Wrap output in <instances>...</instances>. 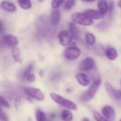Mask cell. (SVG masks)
<instances>
[{
	"instance_id": "obj_18",
	"label": "cell",
	"mask_w": 121,
	"mask_h": 121,
	"mask_svg": "<svg viewBox=\"0 0 121 121\" xmlns=\"http://www.w3.org/2000/svg\"><path fill=\"white\" fill-rule=\"evenodd\" d=\"M98 9L99 13L103 16H104L108 12V5L106 1H99L98 2Z\"/></svg>"
},
{
	"instance_id": "obj_13",
	"label": "cell",
	"mask_w": 121,
	"mask_h": 121,
	"mask_svg": "<svg viewBox=\"0 0 121 121\" xmlns=\"http://www.w3.org/2000/svg\"><path fill=\"white\" fill-rule=\"evenodd\" d=\"M75 78L77 79V81L78 82V83L83 86H86L87 85L89 84L90 83V79L88 77V76L85 74L83 73H79L75 76Z\"/></svg>"
},
{
	"instance_id": "obj_27",
	"label": "cell",
	"mask_w": 121,
	"mask_h": 121,
	"mask_svg": "<svg viewBox=\"0 0 121 121\" xmlns=\"http://www.w3.org/2000/svg\"><path fill=\"white\" fill-rule=\"evenodd\" d=\"M33 64H30V65L26 67V70L24 71V72H23V79H24L28 74L32 73V71H33Z\"/></svg>"
},
{
	"instance_id": "obj_3",
	"label": "cell",
	"mask_w": 121,
	"mask_h": 121,
	"mask_svg": "<svg viewBox=\"0 0 121 121\" xmlns=\"http://www.w3.org/2000/svg\"><path fill=\"white\" fill-rule=\"evenodd\" d=\"M101 79H97V80H94L92 83V84L90 86V87L89 88V89L82 96L81 100L83 101H89L90 100H91L94 95L96 94L99 85L101 84Z\"/></svg>"
},
{
	"instance_id": "obj_17",
	"label": "cell",
	"mask_w": 121,
	"mask_h": 121,
	"mask_svg": "<svg viewBox=\"0 0 121 121\" xmlns=\"http://www.w3.org/2000/svg\"><path fill=\"white\" fill-rule=\"evenodd\" d=\"M105 54L106 55V57L111 60H115L117 57H118V52L116 51V50L113 48H111L108 47L106 51H105Z\"/></svg>"
},
{
	"instance_id": "obj_12",
	"label": "cell",
	"mask_w": 121,
	"mask_h": 121,
	"mask_svg": "<svg viewBox=\"0 0 121 121\" xmlns=\"http://www.w3.org/2000/svg\"><path fill=\"white\" fill-rule=\"evenodd\" d=\"M61 18V13L58 9H53L50 13V23L52 26H57L59 24Z\"/></svg>"
},
{
	"instance_id": "obj_22",
	"label": "cell",
	"mask_w": 121,
	"mask_h": 121,
	"mask_svg": "<svg viewBox=\"0 0 121 121\" xmlns=\"http://www.w3.org/2000/svg\"><path fill=\"white\" fill-rule=\"evenodd\" d=\"M85 40L86 43L89 45H92L95 43L96 41V38L94 35V34H92L91 33H87L85 35Z\"/></svg>"
},
{
	"instance_id": "obj_23",
	"label": "cell",
	"mask_w": 121,
	"mask_h": 121,
	"mask_svg": "<svg viewBox=\"0 0 121 121\" xmlns=\"http://www.w3.org/2000/svg\"><path fill=\"white\" fill-rule=\"evenodd\" d=\"M110 22L108 21H104V22H101L99 24L96 25V27L99 30H101V31H104V30H106L109 26H110Z\"/></svg>"
},
{
	"instance_id": "obj_36",
	"label": "cell",
	"mask_w": 121,
	"mask_h": 121,
	"mask_svg": "<svg viewBox=\"0 0 121 121\" xmlns=\"http://www.w3.org/2000/svg\"><path fill=\"white\" fill-rule=\"evenodd\" d=\"M120 121H121V120H120Z\"/></svg>"
},
{
	"instance_id": "obj_31",
	"label": "cell",
	"mask_w": 121,
	"mask_h": 121,
	"mask_svg": "<svg viewBox=\"0 0 121 121\" xmlns=\"http://www.w3.org/2000/svg\"><path fill=\"white\" fill-rule=\"evenodd\" d=\"M0 121H9L7 116L5 114V113L2 111L0 112Z\"/></svg>"
},
{
	"instance_id": "obj_19",
	"label": "cell",
	"mask_w": 121,
	"mask_h": 121,
	"mask_svg": "<svg viewBox=\"0 0 121 121\" xmlns=\"http://www.w3.org/2000/svg\"><path fill=\"white\" fill-rule=\"evenodd\" d=\"M61 118L63 121H73V114L69 110H64L61 113Z\"/></svg>"
},
{
	"instance_id": "obj_7",
	"label": "cell",
	"mask_w": 121,
	"mask_h": 121,
	"mask_svg": "<svg viewBox=\"0 0 121 121\" xmlns=\"http://www.w3.org/2000/svg\"><path fill=\"white\" fill-rule=\"evenodd\" d=\"M2 40L4 44H6L9 47H11L12 48L14 47H17L18 44V40L16 36L12 34L5 35L2 38Z\"/></svg>"
},
{
	"instance_id": "obj_32",
	"label": "cell",
	"mask_w": 121,
	"mask_h": 121,
	"mask_svg": "<svg viewBox=\"0 0 121 121\" xmlns=\"http://www.w3.org/2000/svg\"><path fill=\"white\" fill-rule=\"evenodd\" d=\"M113 7H114V2L113 1H110L109 2V5H108V12H109V14H110V16H111L112 13H113Z\"/></svg>"
},
{
	"instance_id": "obj_35",
	"label": "cell",
	"mask_w": 121,
	"mask_h": 121,
	"mask_svg": "<svg viewBox=\"0 0 121 121\" xmlns=\"http://www.w3.org/2000/svg\"><path fill=\"white\" fill-rule=\"evenodd\" d=\"M118 6L120 8H121V1H119L118 2Z\"/></svg>"
},
{
	"instance_id": "obj_33",
	"label": "cell",
	"mask_w": 121,
	"mask_h": 121,
	"mask_svg": "<svg viewBox=\"0 0 121 121\" xmlns=\"http://www.w3.org/2000/svg\"><path fill=\"white\" fill-rule=\"evenodd\" d=\"M5 30V25L2 21L0 20V32H4Z\"/></svg>"
},
{
	"instance_id": "obj_11",
	"label": "cell",
	"mask_w": 121,
	"mask_h": 121,
	"mask_svg": "<svg viewBox=\"0 0 121 121\" xmlns=\"http://www.w3.org/2000/svg\"><path fill=\"white\" fill-rule=\"evenodd\" d=\"M102 113L106 118V120L109 121H113L115 119V111L113 108L110 106H106L102 108Z\"/></svg>"
},
{
	"instance_id": "obj_15",
	"label": "cell",
	"mask_w": 121,
	"mask_h": 121,
	"mask_svg": "<svg viewBox=\"0 0 121 121\" xmlns=\"http://www.w3.org/2000/svg\"><path fill=\"white\" fill-rule=\"evenodd\" d=\"M84 13L92 20L93 19H101L104 17V16L101 14L99 11H96L94 9H88L84 12Z\"/></svg>"
},
{
	"instance_id": "obj_21",
	"label": "cell",
	"mask_w": 121,
	"mask_h": 121,
	"mask_svg": "<svg viewBox=\"0 0 121 121\" xmlns=\"http://www.w3.org/2000/svg\"><path fill=\"white\" fill-rule=\"evenodd\" d=\"M36 121H47V116L45 113L41 110H38L35 113Z\"/></svg>"
},
{
	"instance_id": "obj_28",
	"label": "cell",
	"mask_w": 121,
	"mask_h": 121,
	"mask_svg": "<svg viewBox=\"0 0 121 121\" xmlns=\"http://www.w3.org/2000/svg\"><path fill=\"white\" fill-rule=\"evenodd\" d=\"M95 50H96V52L98 54V55H103L104 53H105V48L103 45H98L96 48H95Z\"/></svg>"
},
{
	"instance_id": "obj_5",
	"label": "cell",
	"mask_w": 121,
	"mask_h": 121,
	"mask_svg": "<svg viewBox=\"0 0 121 121\" xmlns=\"http://www.w3.org/2000/svg\"><path fill=\"white\" fill-rule=\"evenodd\" d=\"M81 55V50L74 44H72L65 48L64 52L65 57L68 60H75Z\"/></svg>"
},
{
	"instance_id": "obj_25",
	"label": "cell",
	"mask_w": 121,
	"mask_h": 121,
	"mask_svg": "<svg viewBox=\"0 0 121 121\" xmlns=\"http://www.w3.org/2000/svg\"><path fill=\"white\" fill-rule=\"evenodd\" d=\"M75 4V1H73V0H69V1H67L65 2V5H64V9L65 10H69L71 9L74 5Z\"/></svg>"
},
{
	"instance_id": "obj_4",
	"label": "cell",
	"mask_w": 121,
	"mask_h": 121,
	"mask_svg": "<svg viewBox=\"0 0 121 121\" xmlns=\"http://www.w3.org/2000/svg\"><path fill=\"white\" fill-rule=\"evenodd\" d=\"M72 20L74 23L82 26H91L94 21L84 13H74L72 15Z\"/></svg>"
},
{
	"instance_id": "obj_34",
	"label": "cell",
	"mask_w": 121,
	"mask_h": 121,
	"mask_svg": "<svg viewBox=\"0 0 121 121\" xmlns=\"http://www.w3.org/2000/svg\"><path fill=\"white\" fill-rule=\"evenodd\" d=\"M82 121H89V120L88 118H84L82 120Z\"/></svg>"
},
{
	"instance_id": "obj_1",
	"label": "cell",
	"mask_w": 121,
	"mask_h": 121,
	"mask_svg": "<svg viewBox=\"0 0 121 121\" xmlns=\"http://www.w3.org/2000/svg\"><path fill=\"white\" fill-rule=\"evenodd\" d=\"M50 96L54 102H55L56 104H57L58 105H60L64 108H66L67 110H72V111L77 110V106L73 101L64 98L62 96H61L57 93H55V92L50 93Z\"/></svg>"
},
{
	"instance_id": "obj_24",
	"label": "cell",
	"mask_w": 121,
	"mask_h": 121,
	"mask_svg": "<svg viewBox=\"0 0 121 121\" xmlns=\"http://www.w3.org/2000/svg\"><path fill=\"white\" fill-rule=\"evenodd\" d=\"M0 106L4 107L6 108H10V104L8 102V101L2 96L0 95Z\"/></svg>"
},
{
	"instance_id": "obj_6",
	"label": "cell",
	"mask_w": 121,
	"mask_h": 121,
	"mask_svg": "<svg viewBox=\"0 0 121 121\" xmlns=\"http://www.w3.org/2000/svg\"><path fill=\"white\" fill-rule=\"evenodd\" d=\"M58 39H59V42L62 45V46H67L69 45L72 40V37L70 34V33L69 32V30H62L61 31L59 35H58Z\"/></svg>"
},
{
	"instance_id": "obj_2",
	"label": "cell",
	"mask_w": 121,
	"mask_h": 121,
	"mask_svg": "<svg viewBox=\"0 0 121 121\" xmlns=\"http://www.w3.org/2000/svg\"><path fill=\"white\" fill-rule=\"evenodd\" d=\"M23 91L27 96L38 101H43L45 99V94L38 88L33 86H24Z\"/></svg>"
},
{
	"instance_id": "obj_9",
	"label": "cell",
	"mask_w": 121,
	"mask_h": 121,
	"mask_svg": "<svg viewBox=\"0 0 121 121\" xmlns=\"http://www.w3.org/2000/svg\"><path fill=\"white\" fill-rule=\"evenodd\" d=\"M94 64H95L94 60L92 58H91V57L86 58L80 63L79 69L81 71H84V72L90 71L94 68Z\"/></svg>"
},
{
	"instance_id": "obj_29",
	"label": "cell",
	"mask_w": 121,
	"mask_h": 121,
	"mask_svg": "<svg viewBox=\"0 0 121 121\" xmlns=\"http://www.w3.org/2000/svg\"><path fill=\"white\" fill-rule=\"evenodd\" d=\"M94 116L96 121H108L105 118H104L99 113H98L96 111H94Z\"/></svg>"
},
{
	"instance_id": "obj_16",
	"label": "cell",
	"mask_w": 121,
	"mask_h": 121,
	"mask_svg": "<svg viewBox=\"0 0 121 121\" xmlns=\"http://www.w3.org/2000/svg\"><path fill=\"white\" fill-rule=\"evenodd\" d=\"M69 32L70 33L73 39L78 40L79 38V30L77 27L76 24L74 23H70L69 24Z\"/></svg>"
},
{
	"instance_id": "obj_10",
	"label": "cell",
	"mask_w": 121,
	"mask_h": 121,
	"mask_svg": "<svg viewBox=\"0 0 121 121\" xmlns=\"http://www.w3.org/2000/svg\"><path fill=\"white\" fill-rule=\"evenodd\" d=\"M1 9L8 13H15L17 11V7L15 4L9 1H2L0 3Z\"/></svg>"
},
{
	"instance_id": "obj_20",
	"label": "cell",
	"mask_w": 121,
	"mask_h": 121,
	"mask_svg": "<svg viewBox=\"0 0 121 121\" xmlns=\"http://www.w3.org/2000/svg\"><path fill=\"white\" fill-rule=\"evenodd\" d=\"M20 8L24 10H28L32 7V3L29 0H19L17 1Z\"/></svg>"
},
{
	"instance_id": "obj_30",
	"label": "cell",
	"mask_w": 121,
	"mask_h": 121,
	"mask_svg": "<svg viewBox=\"0 0 121 121\" xmlns=\"http://www.w3.org/2000/svg\"><path fill=\"white\" fill-rule=\"evenodd\" d=\"M24 79H25L27 82H35L36 77H35V75L34 74L30 73V74H28Z\"/></svg>"
},
{
	"instance_id": "obj_14",
	"label": "cell",
	"mask_w": 121,
	"mask_h": 121,
	"mask_svg": "<svg viewBox=\"0 0 121 121\" xmlns=\"http://www.w3.org/2000/svg\"><path fill=\"white\" fill-rule=\"evenodd\" d=\"M11 56L13 60L17 63H21L23 61L21 52L18 47H14L11 49Z\"/></svg>"
},
{
	"instance_id": "obj_26",
	"label": "cell",
	"mask_w": 121,
	"mask_h": 121,
	"mask_svg": "<svg viewBox=\"0 0 121 121\" xmlns=\"http://www.w3.org/2000/svg\"><path fill=\"white\" fill-rule=\"evenodd\" d=\"M64 3V1H56L53 0L51 1V6L53 9H57L62 4Z\"/></svg>"
},
{
	"instance_id": "obj_8",
	"label": "cell",
	"mask_w": 121,
	"mask_h": 121,
	"mask_svg": "<svg viewBox=\"0 0 121 121\" xmlns=\"http://www.w3.org/2000/svg\"><path fill=\"white\" fill-rule=\"evenodd\" d=\"M105 87L111 98L116 99V100L121 99V91L116 90L108 82L105 83Z\"/></svg>"
}]
</instances>
